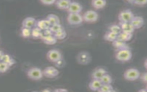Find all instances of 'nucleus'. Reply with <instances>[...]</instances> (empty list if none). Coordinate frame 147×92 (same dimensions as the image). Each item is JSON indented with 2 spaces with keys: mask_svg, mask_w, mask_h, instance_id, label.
<instances>
[{
  "mask_svg": "<svg viewBox=\"0 0 147 92\" xmlns=\"http://www.w3.org/2000/svg\"><path fill=\"white\" fill-rule=\"evenodd\" d=\"M116 59L119 62H125L130 60L132 57L131 51L129 48H124L117 51L115 55Z\"/></svg>",
  "mask_w": 147,
  "mask_h": 92,
  "instance_id": "nucleus-1",
  "label": "nucleus"
},
{
  "mask_svg": "<svg viewBox=\"0 0 147 92\" xmlns=\"http://www.w3.org/2000/svg\"><path fill=\"white\" fill-rule=\"evenodd\" d=\"M27 76L29 79L34 80H40L43 76L42 71L38 67H31L27 71Z\"/></svg>",
  "mask_w": 147,
  "mask_h": 92,
  "instance_id": "nucleus-2",
  "label": "nucleus"
},
{
  "mask_svg": "<svg viewBox=\"0 0 147 92\" xmlns=\"http://www.w3.org/2000/svg\"><path fill=\"white\" fill-rule=\"evenodd\" d=\"M140 76V71L134 68H130L126 70L124 74L123 77L124 78L129 81H133L138 79Z\"/></svg>",
  "mask_w": 147,
  "mask_h": 92,
  "instance_id": "nucleus-3",
  "label": "nucleus"
},
{
  "mask_svg": "<svg viewBox=\"0 0 147 92\" xmlns=\"http://www.w3.org/2000/svg\"><path fill=\"white\" fill-rule=\"evenodd\" d=\"M47 57L49 61L53 63H55L63 59L61 52L59 50L55 49H52L48 51L47 53Z\"/></svg>",
  "mask_w": 147,
  "mask_h": 92,
  "instance_id": "nucleus-4",
  "label": "nucleus"
},
{
  "mask_svg": "<svg viewBox=\"0 0 147 92\" xmlns=\"http://www.w3.org/2000/svg\"><path fill=\"white\" fill-rule=\"evenodd\" d=\"M134 16L133 12L130 9H126L119 13L118 15V20L119 22H130Z\"/></svg>",
  "mask_w": 147,
  "mask_h": 92,
  "instance_id": "nucleus-5",
  "label": "nucleus"
},
{
  "mask_svg": "<svg viewBox=\"0 0 147 92\" xmlns=\"http://www.w3.org/2000/svg\"><path fill=\"white\" fill-rule=\"evenodd\" d=\"M83 20L87 22H94L97 21L98 18V13L92 10L86 11L82 17Z\"/></svg>",
  "mask_w": 147,
  "mask_h": 92,
  "instance_id": "nucleus-6",
  "label": "nucleus"
},
{
  "mask_svg": "<svg viewBox=\"0 0 147 92\" xmlns=\"http://www.w3.org/2000/svg\"><path fill=\"white\" fill-rule=\"evenodd\" d=\"M67 21L71 25H78L82 22L83 18L79 13H69L67 16Z\"/></svg>",
  "mask_w": 147,
  "mask_h": 92,
  "instance_id": "nucleus-7",
  "label": "nucleus"
},
{
  "mask_svg": "<svg viewBox=\"0 0 147 92\" xmlns=\"http://www.w3.org/2000/svg\"><path fill=\"white\" fill-rule=\"evenodd\" d=\"M42 74L47 78H52L59 75V71L53 66H48L43 70Z\"/></svg>",
  "mask_w": 147,
  "mask_h": 92,
  "instance_id": "nucleus-8",
  "label": "nucleus"
},
{
  "mask_svg": "<svg viewBox=\"0 0 147 92\" xmlns=\"http://www.w3.org/2000/svg\"><path fill=\"white\" fill-rule=\"evenodd\" d=\"M90 59V55L86 51H82L80 52L77 56L78 62L82 65H86L88 64Z\"/></svg>",
  "mask_w": 147,
  "mask_h": 92,
  "instance_id": "nucleus-9",
  "label": "nucleus"
},
{
  "mask_svg": "<svg viewBox=\"0 0 147 92\" xmlns=\"http://www.w3.org/2000/svg\"><path fill=\"white\" fill-rule=\"evenodd\" d=\"M67 10L69 13H80L82 10V6L77 2H71Z\"/></svg>",
  "mask_w": 147,
  "mask_h": 92,
  "instance_id": "nucleus-10",
  "label": "nucleus"
},
{
  "mask_svg": "<svg viewBox=\"0 0 147 92\" xmlns=\"http://www.w3.org/2000/svg\"><path fill=\"white\" fill-rule=\"evenodd\" d=\"M134 29L141 28L144 24V20L142 17L134 16L130 22Z\"/></svg>",
  "mask_w": 147,
  "mask_h": 92,
  "instance_id": "nucleus-11",
  "label": "nucleus"
},
{
  "mask_svg": "<svg viewBox=\"0 0 147 92\" xmlns=\"http://www.w3.org/2000/svg\"><path fill=\"white\" fill-rule=\"evenodd\" d=\"M37 21L36 19L32 17H26L22 22V26L24 28L32 29L36 26Z\"/></svg>",
  "mask_w": 147,
  "mask_h": 92,
  "instance_id": "nucleus-12",
  "label": "nucleus"
},
{
  "mask_svg": "<svg viewBox=\"0 0 147 92\" xmlns=\"http://www.w3.org/2000/svg\"><path fill=\"white\" fill-rule=\"evenodd\" d=\"M119 25L121 27L122 32H124L129 33H133L134 30H135L130 22H119Z\"/></svg>",
  "mask_w": 147,
  "mask_h": 92,
  "instance_id": "nucleus-13",
  "label": "nucleus"
},
{
  "mask_svg": "<svg viewBox=\"0 0 147 92\" xmlns=\"http://www.w3.org/2000/svg\"><path fill=\"white\" fill-rule=\"evenodd\" d=\"M112 45L114 48L117 49V51L124 48H129V46L126 44V42L121 41L117 39L112 41Z\"/></svg>",
  "mask_w": 147,
  "mask_h": 92,
  "instance_id": "nucleus-14",
  "label": "nucleus"
},
{
  "mask_svg": "<svg viewBox=\"0 0 147 92\" xmlns=\"http://www.w3.org/2000/svg\"><path fill=\"white\" fill-rule=\"evenodd\" d=\"M102 83L100 79H92V80L89 83L88 87L90 90L92 91H98L101 87Z\"/></svg>",
  "mask_w": 147,
  "mask_h": 92,
  "instance_id": "nucleus-15",
  "label": "nucleus"
},
{
  "mask_svg": "<svg viewBox=\"0 0 147 92\" xmlns=\"http://www.w3.org/2000/svg\"><path fill=\"white\" fill-rule=\"evenodd\" d=\"M107 73V71L103 68H99L95 70L92 73V79H100L105 74Z\"/></svg>",
  "mask_w": 147,
  "mask_h": 92,
  "instance_id": "nucleus-16",
  "label": "nucleus"
},
{
  "mask_svg": "<svg viewBox=\"0 0 147 92\" xmlns=\"http://www.w3.org/2000/svg\"><path fill=\"white\" fill-rule=\"evenodd\" d=\"M41 39L45 44L48 45H53L57 42V39L53 35L42 36Z\"/></svg>",
  "mask_w": 147,
  "mask_h": 92,
  "instance_id": "nucleus-17",
  "label": "nucleus"
},
{
  "mask_svg": "<svg viewBox=\"0 0 147 92\" xmlns=\"http://www.w3.org/2000/svg\"><path fill=\"white\" fill-rule=\"evenodd\" d=\"M36 26L39 28L41 30H44L47 29H49L51 25L49 22L48 21V20L45 18L44 20H38L36 22Z\"/></svg>",
  "mask_w": 147,
  "mask_h": 92,
  "instance_id": "nucleus-18",
  "label": "nucleus"
},
{
  "mask_svg": "<svg viewBox=\"0 0 147 92\" xmlns=\"http://www.w3.org/2000/svg\"><path fill=\"white\" fill-rule=\"evenodd\" d=\"M71 2V0H57L55 2V5L59 9H67Z\"/></svg>",
  "mask_w": 147,
  "mask_h": 92,
  "instance_id": "nucleus-19",
  "label": "nucleus"
},
{
  "mask_svg": "<svg viewBox=\"0 0 147 92\" xmlns=\"http://www.w3.org/2000/svg\"><path fill=\"white\" fill-rule=\"evenodd\" d=\"M132 36H133V33H129L121 31L119 34H117V39L121 41L126 42L129 41L131 39Z\"/></svg>",
  "mask_w": 147,
  "mask_h": 92,
  "instance_id": "nucleus-20",
  "label": "nucleus"
},
{
  "mask_svg": "<svg viewBox=\"0 0 147 92\" xmlns=\"http://www.w3.org/2000/svg\"><path fill=\"white\" fill-rule=\"evenodd\" d=\"M42 36V30L35 26L31 29V36L34 39H41Z\"/></svg>",
  "mask_w": 147,
  "mask_h": 92,
  "instance_id": "nucleus-21",
  "label": "nucleus"
},
{
  "mask_svg": "<svg viewBox=\"0 0 147 92\" xmlns=\"http://www.w3.org/2000/svg\"><path fill=\"white\" fill-rule=\"evenodd\" d=\"M92 6L96 9H100L103 8L106 5V0H92L91 2Z\"/></svg>",
  "mask_w": 147,
  "mask_h": 92,
  "instance_id": "nucleus-22",
  "label": "nucleus"
},
{
  "mask_svg": "<svg viewBox=\"0 0 147 92\" xmlns=\"http://www.w3.org/2000/svg\"><path fill=\"white\" fill-rule=\"evenodd\" d=\"M1 61L6 63V64H7L9 67L12 66L16 63L15 60L13 57H11L9 55L5 54V53H4V55H3V56L2 58Z\"/></svg>",
  "mask_w": 147,
  "mask_h": 92,
  "instance_id": "nucleus-23",
  "label": "nucleus"
},
{
  "mask_svg": "<svg viewBox=\"0 0 147 92\" xmlns=\"http://www.w3.org/2000/svg\"><path fill=\"white\" fill-rule=\"evenodd\" d=\"M46 19L49 22L51 25L60 23L59 18L56 15L53 14H50L48 15Z\"/></svg>",
  "mask_w": 147,
  "mask_h": 92,
  "instance_id": "nucleus-24",
  "label": "nucleus"
},
{
  "mask_svg": "<svg viewBox=\"0 0 147 92\" xmlns=\"http://www.w3.org/2000/svg\"><path fill=\"white\" fill-rule=\"evenodd\" d=\"M117 37V34H116L115 33L111 32V31H108L107 32L105 36H104V39L105 40L108 41H113L114 40H115Z\"/></svg>",
  "mask_w": 147,
  "mask_h": 92,
  "instance_id": "nucleus-25",
  "label": "nucleus"
},
{
  "mask_svg": "<svg viewBox=\"0 0 147 92\" xmlns=\"http://www.w3.org/2000/svg\"><path fill=\"white\" fill-rule=\"evenodd\" d=\"M99 92H112L114 91L113 87L111 84H102L100 89L98 90Z\"/></svg>",
  "mask_w": 147,
  "mask_h": 92,
  "instance_id": "nucleus-26",
  "label": "nucleus"
},
{
  "mask_svg": "<svg viewBox=\"0 0 147 92\" xmlns=\"http://www.w3.org/2000/svg\"><path fill=\"white\" fill-rule=\"evenodd\" d=\"M53 35L57 39V40H63L66 37L67 33L63 29H61L59 31H57V32L54 33L53 34Z\"/></svg>",
  "mask_w": 147,
  "mask_h": 92,
  "instance_id": "nucleus-27",
  "label": "nucleus"
},
{
  "mask_svg": "<svg viewBox=\"0 0 147 92\" xmlns=\"http://www.w3.org/2000/svg\"><path fill=\"white\" fill-rule=\"evenodd\" d=\"M100 80L102 84L109 85V84H111L113 82V79L109 74L106 73L100 79Z\"/></svg>",
  "mask_w": 147,
  "mask_h": 92,
  "instance_id": "nucleus-28",
  "label": "nucleus"
},
{
  "mask_svg": "<svg viewBox=\"0 0 147 92\" xmlns=\"http://www.w3.org/2000/svg\"><path fill=\"white\" fill-rule=\"evenodd\" d=\"M21 35L24 38H29L31 36V29L22 27Z\"/></svg>",
  "mask_w": 147,
  "mask_h": 92,
  "instance_id": "nucleus-29",
  "label": "nucleus"
},
{
  "mask_svg": "<svg viewBox=\"0 0 147 92\" xmlns=\"http://www.w3.org/2000/svg\"><path fill=\"white\" fill-rule=\"evenodd\" d=\"M109 29L110 31L115 33L116 34H119L121 32V29L119 25H112L109 28Z\"/></svg>",
  "mask_w": 147,
  "mask_h": 92,
  "instance_id": "nucleus-30",
  "label": "nucleus"
},
{
  "mask_svg": "<svg viewBox=\"0 0 147 92\" xmlns=\"http://www.w3.org/2000/svg\"><path fill=\"white\" fill-rule=\"evenodd\" d=\"M49 29L53 34L54 33H55L57 31H59L61 29H63V28L61 26V25L59 23V24H56L51 25L50 27H49Z\"/></svg>",
  "mask_w": 147,
  "mask_h": 92,
  "instance_id": "nucleus-31",
  "label": "nucleus"
},
{
  "mask_svg": "<svg viewBox=\"0 0 147 92\" xmlns=\"http://www.w3.org/2000/svg\"><path fill=\"white\" fill-rule=\"evenodd\" d=\"M9 66L7 64L0 61V72L1 73H3V72H5L6 71H7L9 68Z\"/></svg>",
  "mask_w": 147,
  "mask_h": 92,
  "instance_id": "nucleus-32",
  "label": "nucleus"
},
{
  "mask_svg": "<svg viewBox=\"0 0 147 92\" xmlns=\"http://www.w3.org/2000/svg\"><path fill=\"white\" fill-rule=\"evenodd\" d=\"M56 0H40L41 2L44 5H50L55 3Z\"/></svg>",
  "mask_w": 147,
  "mask_h": 92,
  "instance_id": "nucleus-33",
  "label": "nucleus"
},
{
  "mask_svg": "<svg viewBox=\"0 0 147 92\" xmlns=\"http://www.w3.org/2000/svg\"><path fill=\"white\" fill-rule=\"evenodd\" d=\"M55 64H56V66L57 67H58V68H61V67H63L64 65V60H63V59H61L58 60L57 62H55Z\"/></svg>",
  "mask_w": 147,
  "mask_h": 92,
  "instance_id": "nucleus-34",
  "label": "nucleus"
},
{
  "mask_svg": "<svg viewBox=\"0 0 147 92\" xmlns=\"http://www.w3.org/2000/svg\"><path fill=\"white\" fill-rule=\"evenodd\" d=\"M53 35V33L50 30V29H47L42 31V36H50Z\"/></svg>",
  "mask_w": 147,
  "mask_h": 92,
  "instance_id": "nucleus-35",
  "label": "nucleus"
},
{
  "mask_svg": "<svg viewBox=\"0 0 147 92\" xmlns=\"http://www.w3.org/2000/svg\"><path fill=\"white\" fill-rule=\"evenodd\" d=\"M147 2V0H135L134 3L139 5H145Z\"/></svg>",
  "mask_w": 147,
  "mask_h": 92,
  "instance_id": "nucleus-36",
  "label": "nucleus"
},
{
  "mask_svg": "<svg viewBox=\"0 0 147 92\" xmlns=\"http://www.w3.org/2000/svg\"><path fill=\"white\" fill-rule=\"evenodd\" d=\"M141 80L144 82V83H146V80H147V75H146V72H144L142 76H141Z\"/></svg>",
  "mask_w": 147,
  "mask_h": 92,
  "instance_id": "nucleus-37",
  "label": "nucleus"
},
{
  "mask_svg": "<svg viewBox=\"0 0 147 92\" xmlns=\"http://www.w3.org/2000/svg\"><path fill=\"white\" fill-rule=\"evenodd\" d=\"M68 90L67 89H55L54 90V91H67Z\"/></svg>",
  "mask_w": 147,
  "mask_h": 92,
  "instance_id": "nucleus-38",
  "label": "nucleus"
},
{
  "mask_svg": "<svg viewBox=\"0 0 147 92\" xmlns=\"http://www.w3.org/2000/svg\"><path fill=\"white\" fill-rule=\"evenodd\" d=\"M3 55H4V53L2 51H0V61H1Z\"/></svg>",
  "mask_w": 147,
  "mask_h": 92,
  "instance_id": "nucleus-39",
  "label": "nucleus"
},
{
  "mask_svg": "<svg viewBox=\"0 0 147 92\" xmlns=\"http://www.w3.org/2000/svg\"><path fill=\"white\" fill-rule=\"evenodd\" d=\"M128 2L130 3H134V2L135 0H126Z\"/></svg>",
  "mask_w": 147,
  "mask_h": 92,
  "instance_id": "nucleus-40",
  "label": "nucleus"
},
{
  "mask_svg": "<svg viewBox=\"0 0 147 92\" xmlns=\"http://www.w3.org/2000/svg\"><path fill=\"white\" fill-rule=\"evenodd\" d=\"M139 91H145V92H146V90H139Z\"/></svg>",
  "mask_w": 147,
  "mask_h": 92,
  "instance_id": "nucleus-41",
  "label": "nucleus"
}]
</instances>
